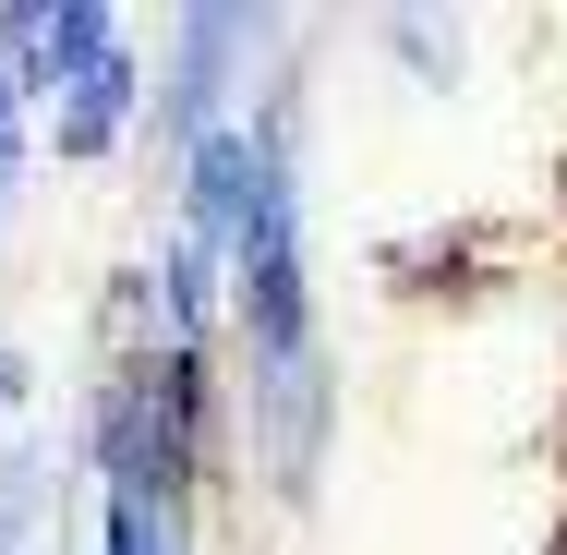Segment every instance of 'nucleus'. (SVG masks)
I'll use <instances>...</instances> for the list:
<instances>
[{
  "label": "nucleus",
  "mask_w": 567,
  "mask_h": 555,
  "mask_svg": "<svg viewBox=\"0 0 567 555\" xmlns=\"http://www.w3.org/2000/svg\"><path fill=\"white\" fill-rule=\"evenodd\" d=\"M218 435H229V387L218 350H133L85 387V459L110 471V495H157V507H194L218 483Z\"/></svg>",
  "instance_id": "nucleus-1"
},
{
  "label": "nucleus",
  "mask_w": 567,
  "mask_h": 555,
  "mask_svg": "<svg viewBox=\"0 0 567 555\" xmlns=\"http://www.w3.org/2000/svg\"><path fill=\"white\" fill-rule=\"evenodd\" d=\"M133 133H145V61H133L121 12L49 0V24H37V145L73 157V169H97Z\"/></svg>",
  "instance_id": "nucleus-2"
},
{
  "label": "nucleus",
  "mask_w": 567,
  "mask_h": 555,
  "mask_svg": "<svg viewBox=\"0 0 567 555\" xmlns=\"http://www.w3.org/2000/svg\"><path fill=\"white\" fill-rule=\"evenodd\" d=\"M254 49H278V12H229V0L182 12V24H169V73L145 85V145H157V157L206 145L229 121V85L254 73Z\"/></svg>",
  "instance_id": "nucleus-3"
},
{
  "label": "nucleus",
  "mask_w": 567,
  "mask_h": 555,
  "mask_svg": "<svg viewBox=\"0 0 567 555\" xmlns=\"http://www.w3.org/2000/svg\"><path fill=\"white\" fill-rule=\"evenodd\" d=\"M169 182H182V206H169V229H194V241H218L241 229V182H254V145H241V121H218L206 145H182L169 157Z\"/></svg>",
  "instance_id": "nucleus-4"
},
{
  "label": "nucleus",
  "mask_w": 567,
  "mask_h": 555,
  "mask_svg": "<svg viewBox=\"0 0 567 555\" xmlns=\"http://www.w3.org/2000/svg\"><path fill=\"white\" fill-rule=\"evenodd\" d=\"M97 544H110V555H194V507H157V495H97Z\"/></svg>",
  "instance_id": "nucleus-5"
},
{
  "label": "nucleus",
  "mask_w": 567,
  "mask_h": 555,
  "mask_svg": "<svg viewBox=\"0 0 567 555\" xmlns=\"http://www.w3.org/2000/svg\"><path fill=\"white\" fill-rule=\"evenodd\" d=\"M386 49H399L423 85H458V37H447V24H423V12H386Z\"/></svg>",
  "instance_id": "nucleus-6"
},
{
  "label": "nucleus",
  "mask_w": 567,
  "mask_h": 555,
  "mask_svg": "<svg viewBox=\"0 0 567 555\" xmlns=\"http://www.w3.org/2000/svg\"><path fill=\"white\" fill-rule=\"evenodd\" d=\"M37 399V374H24V350H0V411H24Z\"/></svg>",
  "instance_id": "nucleus-7"
},
{
  "label": "nucleus",
  "mask_w": 567,
  "mask_h": 555,
  "mask_svg": "<svg viewBox=\"0 0 567 555\" xmlns=\"http://www.w3.org/2000/svg\"><path fill=\"white\" fill-rule=\"evenodd\" d=\"M556 555H567V544H556Z\"/></svg>",
  "instance_id": "nucleus-8"
}]
</instances>
